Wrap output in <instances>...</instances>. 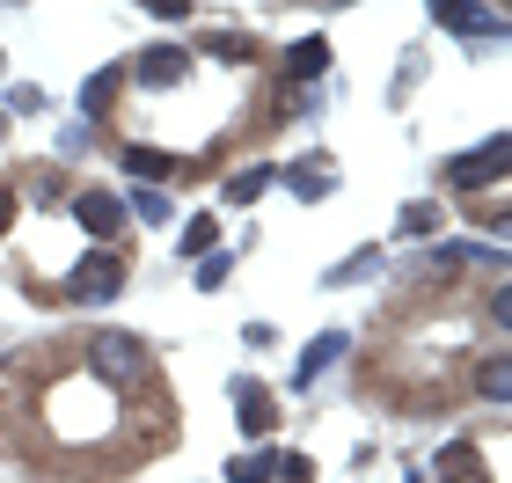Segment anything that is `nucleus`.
I'll list each match as a JSON object with an SVG mask.
<instances>
[{"mask_svg":"<svg viewBox=\"0 0 512 483\" xmlns=\"http://www.w3.org/2000/svg\"><path fill=\"white\" fill-rule=\"evenodd\" d=\"M88 374L118 381V388H139V381H154V352L139 337H125V330H96L88 337Z\"/></svg>","mask_w":512,"mask_h":483,"instance_id":"nucleus-1","label":"nucleus"},{"mask_svg":"<svg viewBox=\"0 0 512 483\" xmlns=\"http://www.w3.org/2000/svg\"><path fill=\"white\" fill-rule=\"evenodd\" d=\"M66 301H81V308H96V301H118V293H125V257H118V249H88V257L74 264V271H66Z\"/></svg>","mask_w":512,"mask_h":483,"instance_id":"nucleus-2","label":"nucleus"},{"mask_svg":"<svg viewBox=\"0 0 512 483\" xmlns=\"http://www.w3.org/2000/svg\"><path fill=\"white\" fill-rule=\"evenodd\" d=\"M505 161H512V147H505V132H491V140H483L476 154H461L454 169H447V183H454V191H498Z\"/></svg>","mask_w":512,"mask_h":483,"instance_id":"nucleus-3","label":"nucleus"},{"mask_svg":"<svg viewBox=\"0 0 512 483\" xmlns=\"http://www.w3.org/2000/svg\"><path fill=\"white\" fill-rule=\"evenodd\" d=\"M74 220L96 235V249H118V235H125V198H110V191H81L74 198Z\"/></svg>","mask_w":512,"mask_h":483,"instance_id":"nucleus-4","label":"nucleus"},{"mask_svg":"<svg viewBox=\"0 0 512 483\" xmlns=\"http://www.w3.org/2000/svg\"><path fill=\"white\" fill-rule=\"evenodd\" d=\"M132 74H139V88H176L191 74V52H183V44H147V52L132 59Z\"/></svg>","mask_w":512,"mask_h":483,"instance_id":"nucleus-5","label":"nucleus"},{"mask_svg":"<svg viewBox=\"0 0 512 483\" xmlns=\"http://www.w3.org/2000/svg\"><path fill=\"white\" fill-rule=\"evenodd\" d=\"M344 352H352V337H344V330H322V337L308 344V352H300V366H293V388H315V381L330 374V366H337Z\"/></svg>","mask_w":512,"mask_h":483,"instance_id":"nucleus-6","label":"nucleus"},{"mask_svg":"<svg viewBox=\"0 0 512 483\" xmlns=\"http://www.w3.org/2000/svg\"><path fill=\"white\" fill-rule=\"evenodd\" d=\"M447 30H469V37H498L505 30V8H439Z\"/></svg>","mask_w":512,"mask_h":483,"instance_id":"nucleus-7","label":"nucleus"},{"mask_svg":"<svg viewBox=\"0 0 512 483\" xmlns=\"http://www.w3.org/2000/svg\"><path fill=\"white\" fill-rule=\"evenodd\" d=\"M439 483H491V469H483L476 447H447L439 454Z\"/></svg>","mask_w":512,"mask_h":483,"instance_id":"nucleus-8","label":"nucleus"},{"mask_svg":"<svg viewBox=\"0 0 512 483\" xmlns=\"http://www.w3.org/2000/svg\"><path fill=\"white\" fill-rule=\"evenodd\" d=\"M271 183H278V169H271V161H256V169H242L235 183H227V205H256Z\"/></svg>","mask_w":512,"mask_h":483,"instance_id":"nucleus-9","label":"nucleus"},{"mask_svg":"<svg viewBox=\"0 0 512 483\" xmlns=\"http://www.w3.org/2000/svg\"><path fill=\"white\" fill-rule=\"evenodd\" d=\"M213 242H220V220L213 213H198V220H183V257H213Z\"/></svg>","mask_w":512,"mask_h":483,"instance_id":"nucleus-10","label":"nucleus"},{"mask_svg":"<svg viewBox=\"0 0 512 483\" xmlns=\"http://www.w3.org/2000/svg\"><path fill=\"white\" fill-rule=\"evenodd\" d=\"M235 403H242V425H249V432H271V396H264L256 381L235 388Z\"/></svg>","mask_w":512,"mask_h":483,"instance_id":"nucleus-11","label":"nucleus"},{"mask_svg":"<svg viewBox=\"0 0 512 483\" xmlns=\"http://www.w3.org/2000/svg\"><path fill=\"white\" fill-rule=\"evenodd\" d=\"M118 81H125V66H103V74H88V88H81V110H88V118H96V110L118 96Z\"/></svg>","mask_w":512,"mask_h":483,"instance_id":"nucleus-12","label":"nucleus"},{"mask_svg":"<svg viewBox=\"0 0 512 483\" xmlns=\"http://www.w3.org/2000/svg\"><path fill=\"white\" fill-rule=\"evenodd\" d=\"M476 388H483V396H491V403H505V396H512V359H505V352H498V359H483Z\"/></svg>","mask_w":512,"mask_h":483,"instance_id":"nucleus-13","label":"nucleus"},{"mask_svg":"<svg viewBox=\"0 0 512 483\" xmlns=\"http://www.w3.org/2000/svg\"><path fill=\"white\" fill-rule=\"evenodd\" d=\"M125 169H132V176H176L183 161H176V154H154V147H132V154H125Z\"/></svg>","mask_w":512,"mask_h":483,"instance_id":"nucleus-14","label":"nucleus"},{"mask_svg":"<svg viewBox=\"0 0 512 483\" xmlns=\"http://www.w3.org/2000/svg\"><path fill=\"white\" fill-rule=\"evenodd\" d=\"M278 476V454H242L235 469H227V483H271Z\"/></svg>","mask_w":512,"mask_h":483,"instance_id":"nucleus-15","label":"nucleus"},{"mask_svg":"<svg viewBox=\"0 0 512 483\" xmlns=\"http://www.w3.org/2000/svg\"><path fill=\"white\" fill-rule=\"evenodd\" d=\"M322 66H330V44H322V37H308V44H293V74H300V81H315Z\"/></svg>","mask_w":512,"mask_h":483,"instance_id":"nucleus-16","label":"nucleus"},{"mask_svg":"<svg viewBox=\"0 0 512 483\" xmlns=\"http://www.w3.org/2000/svg\"><path fill=\"white\" fill-rule=\"evenodd\" d=\"M205 52H213V59H249V52H256V37H242V30H235V37L213 30V37H205Z\"/></svg>","mask_w":512,"mask_h":483,"instance_id":"nucleus-17","label":"nucleus"},{"mask_svg":"<svg viewBox=\"0 0 512 483\" xmlns=\"http://www.w3.org/2000/svg\"><path fill=\"white\" fill-rule=\"evenodd\" d=\"M132 213L139 220H169V191H154V183H147V191H132Z\"/></svg>","mask_w":512,"mask_h":483,"instance_id":"nucleus-18","label":"nucleus"},{"mask_svg":"<svg viewBox=\"0 0 512 483\" xmlns=\"http://www.w3.org/2000/svg\"><path fill=\"white\" fill-rule=\"evenodd\" d=\"M432 227H439L432 205H410V213H403V235H432Z\"/></svg>","mask_w":512,"mask_h":483,"instance_id":"nucleus-19","label":"nucleus"},{"mask_svg":"<svg viewBox=\"0 0 512 483\" xmlns=\"http://www.w3.org/2000/svg\"><path fill=\"white\" fill-rule=\"evenodd\" d=\"M227 271H235V257H205V264H198V286H205V293H213V286L227 279Z\"/></svg>","mask_w":512,"mask_h":483,"instance_id":"nucleus-20","label":"nucleus"},{"mask_svg":"<svg viewBox=\"0 0 512 483\" xmlns=\"http://www.w3.org/2000/svg\"><path fill=\"white\" fill-rule=\"evenodd\" d=\"M0 227H8V191H0Z\"/></svg>","mask_w":512,"mask_h":483,"instance_id":"nucleus-21","label":"nucleus"},{"mask_svg":"<svg viewBox=\"0 0 512 483\" xmlns=\"http://www.w3.org/2000/svg\"><path fill=\"white\" fill-rule=\"evenodd\" d=\"M0 140H8V118H0Z\"/></svg>","mask_w":512,"mask_h":483,"instance_id":"nucleus-22","label":"nucleus"}]
</instances>
